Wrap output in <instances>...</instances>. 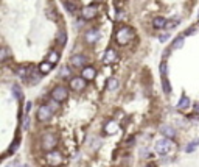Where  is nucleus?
Here are the masks:
<instances>
[{
    "mask_svg": "<svg viewBox=\"0 0 199 167\" xmlns=\"http://www.w3.org/2000/svg\"><path fill=\"white\" fill-rule=\"evenodd\" d=\"M154 149H156V153H157V155L167 156V155H170V152L174 149V142L171 141V138L163 136V138H160V139L156 142Z\"/></svg>",
    "mask_w": 199,
    "mask_h": 167,
    "instance_id": "1",
    "label": "nucleus"
},
{
    "mask_svg": "<svg viewBox=\"0 0 199 167\" xmlns=\"http://www.w3.org/2000/svg\"><path fill=\"white\" fill-rule=\"evenodd\" d=\"M134 39V31L131 27H120L115 33V41L120 44V45H125L128 44L129 41Z\"/></svg>",
    "mask_w": 199,
    "mask_h": 167,
    "instance_id": "2",
    "label": "nucleus"
},
{
    "mask_svg": "<svg viewBox=\"0 0 199 167\" xmlns=\"http://www.w3.org/2000/svg\"><path fill=\"white\" fill-rule=\"evenodd\" d=\"M58 145V138L53 133H45L40 139V149L44 152H51L54 150V147Z\"/></svg>",
    "mask_w": 199,
    "mask_h": 167,
    "instance_id": "3",
    "label": "nucleus"
},
{
    "mask_svg": "<svg viewBox=\"0 0 199 167\" xmlns=\"http://www.w3.org/2000/svg\"><path fill=\"white\" fill-rule=\"evenodd\" d=\"M51 99L58 103H64L67 99H69V91L65 86H56L53 91H51Z\"/></svg>",
    "mask_w": 199,
    "mask_h": 167,
    "instance_id": "4",
    "label": "nucleus"
},
{
    "mask_svg": "<svg viewBox=\"0 0 199 167\" xmlns=\"http://www.w3.org/2000/svg\"><path fill=\"white\" fill-rule=\"evenodd\" d=\"M47 161L50 167H59L64 161V156L59 150H51V152H47Z\"/></svg>",
    "mask_w": 199,
    "mask_h": 167,
    "instance_id": "5",
    "label": "nucleus"
},
{
    "mask_svg": "<svg viewBox=\"0 0 199 167\" xmlns=\"http://www.w3.org/2000/svg\"><path fill=\"white\" fill-rule=\"evenodd\" d=\"M98 14V6L97 5H86L81 8V16L83 19L86 20H90V19H95Z\"/></svg>",
    "mask_w": 199,
    "mask_h": 167,
    "instance_id": "6",
    "label": "nucleus"
},
{
    "mask_svg": "<svg viewBox=\"0 0 199 167\" xmlns=\"http://www.w3.org/2000/svg\"><path fill=\"white\" fill-rule=\"evenodd\" d=\"M53 116V109L48 106V105H40L39 109H37V120L39 122H47L50 120Z\"/></svg>",
    "mask_w": 199,
    "mask_h": 167,
    "instance_id": "7",
    "label": "nucleus"
},
{
    "mask_svg": "<svg viewBox=\"0 0 199 167\" xmlns=\"http://www.w3.org/2000/svg\"><path fill=\"white\" fill-rule=\"evenodd\" d=\"M69 84H70V89L73 91H83L87 84V80L84 77H72Z\"/></svg>",
    "mask_w": 199,
    "mask_h": 167,
    "instance_id": "8",
    "label": "nucleus"
},
{
    "mask_svg": "<svg viewBox=\"0 0 199 167\" xmlns=\"http://www.w3.org/2000/svg\"><path fill=\"white\" fill-rule=\"evenodd\" d=\"M100 36H101V33H100V30H97V28H92V30H89L87 33H86V42L87 44H95L98 39H100Z\"/></svg>",
    "mask_w": 199,
    "mask_h": 167,
    "instance_id": "9",
    "label": "nucleus"
},
{
    "mask_svg": "<svg viewBox=\"0 0 199 167\" xmlns=\"http://www.w3.org/2000/svg\"><path fill=\"white\" fill-rule=\"evenodd\" d=\"M115 61H117V52L114 48H107L106 53H104V56H103V63L104 64H112Z\"/></svg>",
    "mask_w": 199,
    "mask_h": 167,
    "instance_id": "10",
    "label": "nucleus"
},
{
    "mask_svg": "<svg viewBox=\"0 0 199 167\" xmlns=\"http://www.w3.org/2000/svg\"><path fill=\"white\" fill-rule=\"evenodd\" d=\"M81 77H84L87 81H90V80H93L97 77V69L92 67V66H86L83 69V72H81Z\"/></svg>",
    "mask_w": 199,
    "mask_h": 167,
    "instance_id": "11",
    "label": "nucleus"
},
{
    "mask_svg": "<svg viewBox=\"0 0 199 167\" xmlns=\"http://www.w3.org/2000/svg\"><path fill=\"white\" fill-rule=\"evenodd\" d=\"M118 131V124L115 120H107L104 124V134H115Z\"/></svg>",
    "mask_w": 199,
    "mask_h": 167,
    "instance_id": "12",
    "label": "nucleus"
},
{
    "mask_svg": "<svg viewBox=\"0 0 199 167\" xmlns=\"http://www.w3.org/2000/svg\"><path fill=\"white\" fill-rule=\"evenodd\" d=\"M70 63H72L75 67H83V66H86V63H87V58H86L84 55H75V56H72Z\"/></svg>",
    "mask_w": 199,
    "mask_h": 167,
    "instance_id": "13",
    "label": "nucleus"
},
{
    "mask_svg": "<svg viewBox=\"0 0 199 167\" xmlns=\"http://www.w3.org/2000/svg\"><path fill=\"white\" fill-rule=\"evenodd\" d=\"M176 108H178L179 111H187V109L190 108V99H188L187 95H182L181 100H179V103L176 105Z\"/></svg>",
    "mask_w": 199,
    "mask_h": 167,
    "instance_id": "14",
    "label": "nucleus"
},
{
    "mask_svg": "<svg viewBox=\"0 0 199 167\" xmlns=\"http://www.w3.org/2000/svg\"><path fill=\"white\" fill-rule=\"evenodd\" d=\"M160 131H162V134H163V136H167V138H171V139H174V138H176V130H174L173 127L163 125V127L160 128Z\"/></svg>",
    "mask_w": 199,
    "mask_h": 167,
    "instance_id": "15",
    "label": "nucleus"
},
{
    "mask_svg": "<svg viewBox=\"0 0 199 167\" xmlns=\"http://www.w3.org/2000/svg\"><path fill=\"white\" fill-rule=\"evenodd\" d=\"M51 69H53V64H51V63H50L48 59L39 64V72H40L42 75H45V73H48V72H50Z\"/></svg>",
    "mask_w": 199,
    "mask_h": 167,
    "instance_id": "16",
    "label": "nucleus"
},
{
    "mask_svg": "<svg viewBox=\"0 0 199 167\" xmlns=\"http://www.w3.org/2000/svg\"><path fill=\"white\" fill-rule=\"evenodd\" d=\"M153 25H154V28H157V30H160V28H165V25H167V19L165 17H156L154 20H153Z\"/></svg>",
    "mask_w": 199,
    "mask_h": 167,
    "instance_id": "17",
    "label": "nucleus"
},
{
    "mask_svg": "<svg viewBox=\"0 0 199 167\" xmlns=\"http://www.w3.org/2000/svg\"><path fill=\"white\" fill-rule=\"evenodd\" d=\"M184 45V34H181V36H178L176 39H174V42L171 44V48L173 50H178V48H181Z\"/></svg>",
    "mask_w": 199,
    "mask_h": 167,
    "instance_id": "18",
    "label": "nucleus"
},
{
    "mask_svg": "<svg viewBox=\"0 0 199 167\" xmlns=\"http://www.w3.org/2000/svg\"><path fill=\"white\" fill-rule=\"evenodd\" d=\"M117 88H118V80L117 78H109L107 84H106V89L107 91H115Z\"/></svg>",
    "mask_w": 199,
    "mask_h": 167,
    "instance_id": "19",
    "label": "nucleus"
},
{
    "mask_svg": "<svg viewBox=\"0 0 199 167\" xmlns=\"http://www.w3.org/2000/svg\"><path fill=\"white\" fill-rule=\"evenodd\" d=\"M162 91L165 94H170L171 92V84H170V81H168L167 77H162Z\"/></svg>",
    "mask_w": 199,
    "mask_h": 167,
    "instance_id": "20",
    "label": "nucleus"
},
{
    "mask_svg": "<svg viewBox=\"0 0 199 167\" xmlns=\"http://www.w3.org/2000/svg\"><path fill=\"white\" fill-rule=\"evenodd\" d=\"M64 6H65V9H67L70 14H75V13H76V5H75V3H72V2L67 0V2H64Z\"/></svg>",
    "mask_w": 199,
    "mask_h": 167,
    "instance_id": "21",
    "label": "nucleus"
},
{
    "mask_svg": "<svg viewBox=\"0 0 199 167\" xmlns=\"http://www.w3.org/2000/svg\"><path fill=\"white\" fill-rule=\"evenodd\" d=\"M48 61L51 63V64H56L58 61H59V52H56V50H53L50 55H48Z\"/></svg>",
    "mask_w": 199,
    "mask_h": 167,
    "instance_id": "22",
    "label": "nucleus"
},
{
    "mask_svg": "<svg viewBox=\"0 0 199 167\" xmlns=\"http://www.w3.org/2000/svg\"><path fill=\"white\" fill-rule=\"evenodd\" d=\"M198 145H199V139H195V141H192V142L185 147V152H187V153H192V152H193Z\"/></svg>",
    "mask_w": 199,
    "mask_h": 167,
    "instance_id": "23",
    "label": "nucleus"
},
{
    "mask_svg": "<svg viewBox=\"0 0 199 167\" xmlns=\"http://www.w3.org/2000/svg\"><path fill=\"white\" fill-rule=\"evenodd\" d=\"M65 41H67V33L62 30V31H59V34H58V44H59V45H65Z\"/></svg>",
    "mask_w": 199,
    "mask_h": 167,
    "instance_id": "24",
    "label": "nucleus"
},
{
    "mask_svg": "<svg viewBox=\"0 0 199 167\" xmlns=\"http://www.w3.org/2000/svg\"><path fill=\"white\" fill-rule=\"evenodd\" d=\"M59 75H61L62 78H72V77H70V69H69L67 66H62V67H61Z\"/></svg>",
    "mask_w": 199,
    "mask_h": 167,
    "instance_id": "25",
    "label": "nucleus"
},
{
    "mask_svg": "<svg viewBox=\"0 0 199 167\" xmlns=\"http://www.w3.org/2000/svg\"><path fill=\"white\" fill-rule=\"evenodd\" d=\"M12 94L17 100H22V92H20V88L17 84H12Z\"/></svg>",
    "mask_w": 199,
    "mask_h": 167,
    "instance_id": "26",
    "label": "nucleus"
},
{
    "mask_svg": "<svg viewBox=\"0 0 199 167\" xmlns=\"http://www.w3.org/2000/svg\"><path fill=\"white\" fill-rule=\"evenodd\" d=\"M178 23H179V19H176V20H174V19H171V20H167V25H165V28H167V30H171V28H174Z\"/></svg>",
    "mask_w": 199,
    "mask_h": 167,
    "instance_id": "27",
    "label": "nucleus"
},
{
    "mask_svg": "<svg viewBox=\"0 0 199 167\" xmlns=\"http://www.w3.org/2000/svg\"><path fill=\"white\" fill-rule=\"evenodd\" d=\"M8 55H9V53H8V48H6V47H3V48H2V52H0V59H2V61H5V59L8 58Z\"/></svg>",
    "mask_w": 199,
    "mask_h": 167,
    "instance_id": "28",
    "label": "nucleus"
},
{
    "mask_svg": "<svg viewBox=\"0 0 199 167\" xmlns=\"http://www.w3.org/2000/svg\"><path fill=\"white\" fill-rule=\"evenodd\" d=\"M159 70H160V75L162 77H167V63H162L160 67H159Z\"/></svg>",
    "mask_w": 199,
    "mask_h": 167,
    "instance_id": "29",
    "label": "nucleus"
},
{
    "mask_svg": "<svg viewBox=\"0 0 199 167\" xmlns=\"http://www.w3.org/2000/svg\"><path fill=\"white\" fill-rule=\"evenodd\" d=\"M165 39H168V33H165V34H160V38H159V41H160V42H165Z\"/></svg>",
    "mask_w": 199,
    "mask_h": 167,
    "instance_id": "30",
    "label": "nucleus"
},
{
    "mask_svg": "<svg viewBox=\"0 0 199 167\" xmlns=\"http://www.w3.org/2000/svg\"><path fill=\"white\" fill-rule=\"evenodd\" d=\"M28 125H30V120H28V117H26V119H25V122H23V128L26 130V128H28Z\"/></svg>",
    "mask_w": 199,
    "mask_h": 167,
    "instance_id": "31",
    "label": "nucleus"
},
{
    "mask_svg": "<svg viewBox=\"0 0 199 167\" xmlns=\"http://www.w3.org/2000/svg\"><path fill=\"white\" fill-rule=\"evenodd\" d=\"M195 113H198V114H199V103H198V105H195Z\"/></svg>",
    "mask_w": 199,
    "mask_h": 167,
    "instance_id": "32",
    "label": "nucleus"
},
{
    "mask_svg": "<svg viewBox=\"0 0 199 167\" xmlns=\"http://www.w3.org/2000/svg\"><path fill=\"white\" fill-rule=\"evenodd\" d=\"M30 108H31V103H30V102H28V103H26V113H28V111H30Z\"/></svg>",
    "mask_w": 199,
    "mask_h": 167,
    "instance_id": "33",
    "label": "nucleus"
},
{
    "mask_svg": "<svg viewBox=\"0 0 199 167\" xmlns=\"http://www.w3.org/2000/svg\"><path fill=\"white\" fill-rule=\"evenodd\" d=\"M146 167H154V164H148V166Z\"/></svg>",
    "mask_w": 199,
    "mask_h": 167,
    "instance_id": "34",
    "label": "nucleus"
},
{
    "mask_svg": "<svg viewBox=\"0 0 199 167\" xmlns=\"http://www.w3.org/2000/svg\"><path fill=\"white\" fill-rule=\"evenodd\" d=\"M198 19H199V11H198Z\"/></svg>",
    "mask_w": 199,
    "mask_h": 167,
    "instance_id": "35",
    "label": "nucleus"
},
{
    "mask_svg": "<svg viewBox=\"0 0 199 167\" xmlns=\"http://www.w3.org/2000/svg\"><path fill=\"white\" fill-rule=\"evenodd\" d=\"M20 167H26V166H20Z\"/></svg>",
    "mask_w": 199,
    "mask_h": 167,
    "instance_id": "36",
    "label": "nucleus"
},
{
    "mask_svg": "<svg viewBox=\"0 0 199 167\" xmlns=\"http://www.w3.org/2000/svg\"><path fill=\"white\" fill-rule=\"evenodd\" d=\"M100 2H103V0H100Z\"/></svg>",
    "mask_w": 199,
    "mask_h": 167,
    "instance_id": "37",
    "label": "nucleus"
}]
</instances>
